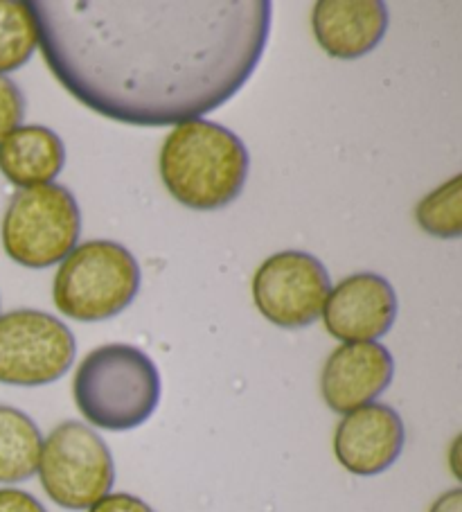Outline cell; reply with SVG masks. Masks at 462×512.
Returning <instances> with one entry per match:
<instances>
[{
	"instance_id": "obj_1",
	"label": "cell",
	"mask_w": 462,
	"mask_h": 512,
	"mask_svg": "<svg viewBox=\"0 0 462 512\" xmlns=\"http://www.w3.org/2000/svg\"><path fill=\"white\" fill-rule=\"evenodd\" d=\"M61 86L140 127L199 120L242 91L269 41V0H32Z\"/></svg>"
},
{
	"instance_id": "obj_2",
	"label": "cell",
	"mask_w": 462,
	"mask_h": 512,
	"mask_svg": "<svg viewBox=\"0 0 462 512\" xmlns=\"http://www.w3.org/2000/svg\"><path fill=\"white\" fill-rule=\"evenodd\" d=\"M251 158L242 138L210 120H190L165 138L161 179L190 210H221L242 194Z\"/></svg>"
},
{
	"instance_id": "obj_3",
	"label": "cell",
	"mask_w": 462,
	"mask_h": 512,
	"mask_svg": "<svg viewBox=\"0 0 462 512\" xmlns=\"http://www.w3.org/2000/svg\"><path fill=\"white\" fill-rule=\"evenodd\" d=\"M79 413L104 431H129L154 416L161 402V375L149 355L129 343L88 352L73 379Z\"/></svg>"
},
{
	"instance_id": "obj_4",
	"label": "cell",
	"mask_w": 462,
	"mask_h": 512,
	"mask_svg": "<svg viewBox=\"0 0 462 512\" xmlns=\"http://www.w3.org/2000/svg\"><path fill=\"white\" fill-rule=\"evenodd\" d=\"M140 291V264L127 246L91 240L75 246L52 285L57 310L73 321H109L127 310Z\"/></svg>"
},
{
	"instance_id": "obj_5",
	"label": "cell",
	"mask_w": 462,
	"mask_h": 512,
	"mask_svg": "<svg viewBox=\"0 0 462 512\" xmlns=\"http://www.w3.org/2000/svg\"><path fill=\"white\" fill-rule=\"evenodd\" d=\"M82 233V213L66 185L48 183L19 190L3 217V249L7 258L28 269L64 262Z\"/></svg>"
},
{
	"instance_id": "obj_6",
	"label": "cell",
	"mask_w": 462,
	"mask_h": 512,
	"mask_svg": "<svg viewBox=\"0 0 462 512\" xmlns=\"http://www.w3.org/2000/svg\"><path fill=\"white\" fill-rule=\"evenodd\" d=\"M39 479L64 510H88L111 494L115 463L109 445L84 422L66 420L43 440Z\"/></svg>"
},
{
	"instance_id": "obj_7",
	"label": "cell",
	"mask_w": 462,
	"mask_h": 512,
	"mask_svg": "<svg viewBox=\"0 0 462 512\" xmlns=\"http://www.w3.org/2000/svg\"><path fill=\"white\" fill-rule=\"evenodd\" d=\"M77 355V341L64 321L41 310L0 316V384L46 386L64 377Z\"/></svg>"
},
{
	"instance_id": "obj_8",
	"label": "cell",
	"mask_w": 462,
	"mask_h": 512,
	"mask_svg": "<svg viewBox=\"0 0 462 512\" xmlns=\"http://www.w3.org/2000/svg\"><path fill=\"white\" fill-rule=\"evenodd\" d=\"M332 282L325 264L312 253L271 255L253 278V300L266 321L284 330H300L321 319Z\"/></svg>"
},
{
	"instance_id": "obj_9",
	"label": "cell",
	"mask_w": 462,
	"mask_h": 512,
	"mask_svg": "<svg viewBox=\"0 0 462 512\" xmlns=\"http://www.w3.org/2000/svg\"><path fill=\"white\" fill-rule=\"evenodd\" d=\"M321 316L334 339L343 343L377 341L395 325L397 294L379 273H354L330 289Z\"/></svg>"
},
{
	"instance_id": "obj_10",
	"label": "cell",
	"mask_w": 462,
	"mask_h": 512,
	"mask_svg": "<svg viewBox=\"0 0 462 512\" xmlns=\"http://www.w3.org/2000/svg\"><path fill=\"white\" fill-rule=\"evenodd\" d=\"M395 359L377 341L343 343L327 357L321 395L334 413H352L372 404L393 384Z\"/></svg>"
},
{
	"instance_id": "obj_11",
	"label": "cell",
	"mask_w": 462,
	"mask_h": 512,
	"mask_svg": "<svg viewBox=\"0 0 462 512\" xmlns=\"http://www.w3.org/2000/svg\"><path fill=\"white\" fill-rule=\"evenodd\" d=\"M406 429L388 404L372 402L345 413L334 434V454L350 474L377 476L402 456Z\"/></svg>"
},
{
	"instance_id": "obj_12",
	"label": "cell",
	"mask_w": 462,
	"mask_h": 512,
	"mask_svg": "<svg viewBox=\"0 0 462 512\" xmlns=\"http://www.w3.org/2000/svg\"><path fill=\"white\" fill-rule=\"evenodd\" d=\"M316 41L334 59H359L375 50L388 30L381 0H321L312 16Z\"/></svg>"
},
{
	"instance_id": "obj_13",
	"label": "cell",
	"mask_w": 462,
	"mask_h": 512,
	"mask_svg": "<svg viewBox=\"0 0 462 512\" xmlns=\"http://www.w3.org/2000/svg\"><path fill=\"white\" fill-rule=\"evenodd\" d=\"M64 165V140L43 125H21L0 143V172L21 190L52 183Z\"/></svg>"
},
{
	"instance_id": "obj_14",
	"label": "cell",
	"mask_w": 462,
	"mask_h": 512,
	"mask_svg": "<svg viewBox=\"0 0 462 512\" xmlns=\"http://www.w3.org/2000/svg\"><path fill=\"white\" fill-rule=\"evenodd\" d=\"M43 436L28 413L0 404V483L32 479L39 470Z\"/></svg>"
},
{
	"instance_id": "obj_15",
	"label": "cell",
	"mask_w": 462,
	"mask_h": 512,
	"mask_svg": "<svg viewBox=\"0 0 462 512\" xmlns=\"http://www.w3.org/2000/svg\"><path fill=\"white\" fill-rule=\"evenodd\" d=\"M39 48V30L30 3L0 0V75L14 73Z\"/></svg>"
},
{
	"instance_id": "obj_16",
	"label": "cell",
	"mask_w": 462,
	"mask_h": 512,
	"mask_svg": "<svg viewBox=\"0 0 462 512\" xmlns=\"http://www.w3.org/2000/svg\"><path fill=\"white\" fill-rule=\"evenodd\" d=\"M462 179L453 176L438 190L417 203L415 219L422 231L440 240H456L462 235Z\"/></svg>"
},
{
	"instance_id": "obj_17",
	"label": "cell",
	"mask_w": 462,
	"mask_h": 512,
	"mask_svg": "<svg viewBox=\"0 0 462 512\" xmlns=\"http://www.w3.org/2000/svg\"><path fill=\"white\" fill-rule=\"evenodd\" d=\"M25 118V95L16 82L7 75H0V143L3 138L21 127Z\"/></svg>"
},
{
	"instance_id": "obj_18",
	"label": "cell",
	"mask_w": 462,
	"mask_h": 512,
	"mask_svg": "<svg viewBox=\"0 0 462 512\" xmlns=\"http://www.w3.org/2000/svg\"><path fill=\"white\" fill-rule=\"evenodd\" d=\"M88 512H156L138 497H133L129 492H115V494H106L104 499H100L95 506L88 508Z\"/></svg>"
},
{
	"instance_id": "obj_19",
	"label": "cell",
	"mask_w": 462,
	"mask_h": 512,
	"mask_svg": "<svg viewBox=\"0 0 462 512\" xmlns=\"http://www.w3.org/2000/svg\"><path fill=\"white\" fill-rule=\"evenodd\" d=\"M0 512H48L30 492L16 488H0Z\"/></svg>"
},
{
	"instance_id": "obj_20",
	"label": "cell",
	"mask_w": 462,
	"mask_h": 512,
	"mask_svg": "<svg viewBox=\"0 0 462 512\" xmlns=\"http://www.w3.org/2000/svg\"><path fill=\"white\" fill-rule=\"evenodd\" d=\"M429 512H462V490L453 488L433 501Z\"/></svg>"
}]
</instances>
